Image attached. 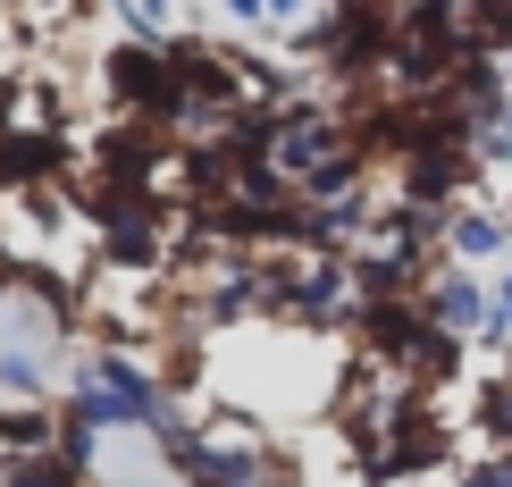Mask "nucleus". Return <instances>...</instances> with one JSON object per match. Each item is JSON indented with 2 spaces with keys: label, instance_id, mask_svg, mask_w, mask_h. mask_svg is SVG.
Listing matches in <instances>:
<instances>
[{
  "label": "nucleus",
  "instance_id": "1",
  "mask_svg": "<svg viewBox=\"0 0 512 487\" xmlns=\"http://www.w3.org/2000/svg\"><path fill=\"white\" fill-rule=\"evenodd\" d=\"M420 311H429V328H445L454 345H487V328H496V294H487L462 261H437V269H429Z\"/></svg>",
  "mask_w": 512,
  "mask_h": 487
},
{
  "label": "nucleus",
  "instance_id": "4",
  "mask_svg": "<svg viewBox=\"0 0 512 487\" xmlns=\"http://www.w3.org/2000/svg\"><path fill=\"white\" fill-rule=\"evenodd\" d=\"M17 345V320H9V303H0V353H9Z\"/></svg>",
  "mask_w": 512,
  "mask_h": 487
},
{
  "label": "nucleus",
  "instance_id": "3",
  "mask_svg": "<svg viewBox=\"0 0 512 487\" xmlns=\"http://www.w3.org/2000/svg\"><path fill=\"white\" fill-rule=\"evenodd\" d=\"M487 345H496V353H512V269L496 278V328H487Z\"/></svg>",
  "mask_w": 512,
  "mask_h": 487
},
{
  "label": "nucleus",
  "instance_id": "2",
  "mask_svg": "<svg viewBox=\"0 0 512 487\" xmlns=\"http://www.w3.org/2000/svg\"><path fill=\"white\" fill-rule=\"evenodd\" d=\"M512 244V210H487V202H462L454 227H445V261H496V252Z\"/></svg>",
  "mask_w": 512,
  "mask_h": 487
}]
</instances>
